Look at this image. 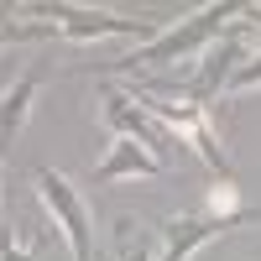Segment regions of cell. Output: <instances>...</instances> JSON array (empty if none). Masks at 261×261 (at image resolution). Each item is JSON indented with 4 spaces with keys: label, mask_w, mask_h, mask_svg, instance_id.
Returning a JSON list of instances; mask_svg holds the SVG:
<instances>
[{
    "label": "cell",
    "mask_w": 261,
    "mask_h": 261,
    "mask_svg": "<svg viewBox=\"0 0 261 261\" xmlns=\"http://www.w3.org/2000/svg\"><path fill=\"white\" fill-rule=\"evenodd\" d=\"M251 84H261V58H251V63H241V73L230 79V89H251Z\"/></svg>",
    "instance_id": "cell-10"
},
{
    "label": "cell",
    "mask_w": 261,
    "mask_h": 261,
    "mask_svg": "<svg viewBox=\"0 0 261 261\" xmlns=\"http://www.w3.org/2000/svg\"><path fill=\"white\" fill-rule=\"evenodd\" d=\"M120 261H151V256H146V246H141V241H136V246L120 241Z\"/></svg>",
    "instance_id": "cell-11"
},
{
    "label": "cell",
    "mask_w": 261,
    "mask_h": 261,
    "mask_svg": "<svg viewBox=\"0 0 261 261\" xmlns=\"http://www.w3.org/2000/svg\"><path fill=\"white\" fill-rule=\"evenodd\" d=\"M37 89H42V68H27V73H21L6 94H0V151H11L16 130L27 125V110H32Z\"/></svg>",
    "instance_id": "cell-7"
},
{
    "label": "cell",
    "mask_w": 261,
    "mask_h": 261,
    "mask_svg": "<svg viewBox=\"0 0 261 261\" xmlns=\"http://www.w3.org/2000/svg\"><path fill=\"white\" fill-rule=\"evenodd\" d=\"M37 16H47L63 27V37H105V32H120V37H157V27L151 21H125V16H105V11H84V6H63V0H53V6H32Z\"/></svg>",
    "instance_id": "cell-5"
},
{
    "label": "cell",
    "mask_w": 261,
    "mask_h": 261,
    "mask_svg": "<svg viewBox=\"0 0 261 261\" xmlns=\"http://www.w3.org/2000/svg\"><path fill=\"white\" fill-rule=\"evenodd\" d=\"M136 105H146L151 115H157L167 130H178V136H188L193 146H199V157L209 162V167H220L225 178H230V157L220 151V141H214V130H209V110H199V105H188V99H178V105H167L162 94H136Z\"/></svg>",
    "instance_id": "cell-3"
},
{
    "label": "cell",
    "mask_w": 261,
    "mask_h": 261,
    "mask_svg": "<svg viewBox=\"0 0 261 261\" xmlns=\"http://www.w3.org/2000/svg\"><path fill=\"white\" fill-rule=\"evenodd\" d=\"M246 6H235V0H220V6H204L199 16H188L183 27H172V32H157L146 42V47H136V53H125V58H115L110 68H120V73H141V68H151V63H172V58H188V53H199L209 37H220V27L230 16H241Z\"/></svg>",
    "instance_id": "cell-1"
},
{
    "label": "cell",
    "mask_w": 261,
    "mask_h": 261,
    "mask_svg": "<svg viewBox=\"0 0 261 261\" xmlns=\"http://www.w3.org/2000/svg\"><path fill=\"white\" fill-rule=\"evenodd\" d=\"M125 172H151V178H157V172H167L157 157H146V151L130 141V136H115L110 141V151H105V162L94 167V183L105 188V183H115V178H125Z\"/></svg>",
    "instance_id": "cell-8"
},
{
    "label": "cell",
    "mask_w": 261,
    "mask_h": 261,
    "mask_svg": "<svg viewBox=\"0 0 261 261\" xmlns=\"http://www.w3.org/2000/svg\"><path fill=\"white\" fill-rule=\"evenodd\" d=\"M0 241H6V230H0Z\"/></svg>",
    "instance_id": "cell-13"
},
{
    "label": "cell",
    "mask_w": 261,
    "mask_h": 261,
    "mask_svg": "<svg viewBox=\"0 0 261 261\" xmlns=\"http://www.w3.org/2000/svg\"><path fill=\"white\" fill-rule=\"evenodd\" d=\"M37 193L42 204H47L53 225L63 230V241H68L73 261H94V235H89V209H84V199L73 193V183L63 178V172L53 167H37Z\"/></svg>",
    "instance_id": "cell-2"
},
{
    "label": "cell",
    "mask_w": 261,
    "mask_h": 261,
    "mask_svg": "<svg viewBox=\"0 0 261 261\" xmlns=\"http://www.w3.org/2000/svg\"><path fill=\"white\" fill-rule=\"evenodd\" d=\"M241 16H246V21H256V27H261V6H246Z\"/></svg>",
    "instance_id": "cell-12"
},
{
    "label": "cell",
    "mask_w": 261,
    "mask_h": 261,
    "mask_svg": "<svg viewBox=\"0 0 261 261\" xmlns=\"http://www.w3.org/2000/svg\"><path fill=\"white\" fill-rule=\"evenodd\" d=\"M42 251H47V235H32L27 246H11V235L0 241V261H37Z\"/></svg>",
    "instance_id": "cell-9"
},
{
    "label": "cell",
    "mask_w": 261,
    "mask_h": 261,
    "mask_svg": "<svg viewBox=\"0 0 261 261\" xmlns=\"http://www.w3.org/2000/svg\"><path fill=\"white\" fill-rule=\"evenodd\" d=\"M105 120L115 125V136H136L141 146H151V157H157V162L167 167V157H172L167 136H162V130L151 125L141 110H130V94H120V89H110V94H105Z\"/></svg>",
    "instance_id": "cell-6"
},
{
    "label": "cell",
    "mask_w": 261,
    "mask_h": 261,
    "mask_svg": "<svg viewBox=\"0 0 261 261\" xmlns=\"http://www.w3.org/2000/svg\"><path fill=\"white\" fill-rule=\"evenodd\" d=\"M256 220V209H230V214H188V220H167L162 225V256L157 261H188L193 251H199L204 241H214V235L225 230H241Z\"/></svg>",
    "instance_id": "cell-4"
}]
</instances>
